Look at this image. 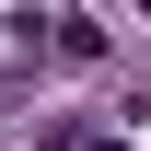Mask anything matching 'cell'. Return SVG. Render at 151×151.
<instances>
[{"instance_id": "obj_1", "label": "cell", "mask_w": 151, "mask_h": 151, "mask_svg": "<svg viewBox=\"0 0 151 151\" xmlns=\"http://www.w3.org/2000/svg\"><path fill=\"white\" fill-rule=\"evenodd\" d=\"M139 12H151V0H139Z\"/></svg>"}]
</instances>
